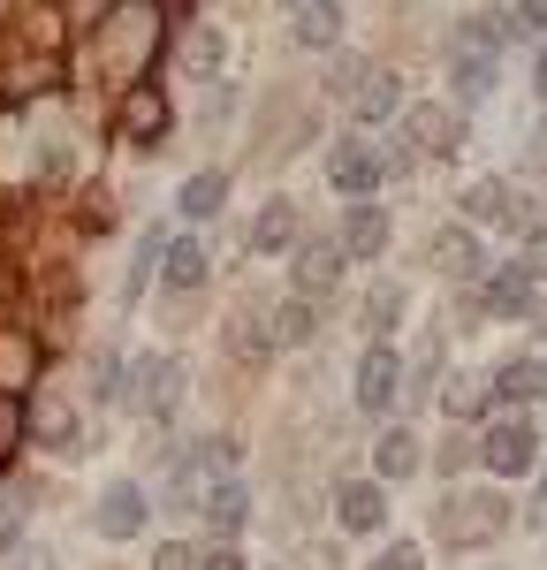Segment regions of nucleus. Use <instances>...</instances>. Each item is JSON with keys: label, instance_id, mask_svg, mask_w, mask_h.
<instances>
[{"label": "nucleus", "instance_id": "nucleus-1", "mask_svg": "<svg viewBox=\"0 0 547 570\" xmlns=\"http://www.w3.org/2000/svg\"><path fill=\"white\" fill-rule=\"evenodd\" d=\"M152 39H160V8L152 0H122L107 16V31H99V53H107V69H130V61L152 53Z\"/></svg>", "mask_w": 547, "mask_h": 570}, {"label": "nucleus", "instance_id": "nucleus-2", "mask_svg": "<svg viewBox=\"0 0 547 570\" xmlns=\"http://www.w3.org/2000/svg\"><path fill=\"white\" fill-rule=\"evenodd\" d=\"M501 518H509V502H501V494H456L449 510H441V540H456V548H471V540H495Z\"/></svg>", "mask_w": 547, "mask_h": 570}, {"label": "nucleus", "instance_id": "nucleus-3", "mask_svg": "<svg viewBox=\"0 0 547 570\" xmlns=\"http://www.w3.org/2000/svg\"><path fill=\"white\" fill-rule=\"evenodd\" d=\"M342 91H350V107H358L365 122H388L404 99H396V77L388 69H372V61H342Z\"/></svg>", "mask_w": 547, "mask_h": 570}, {"label": "nucleus", "instance_id": "nucleus-4", "mask_svg": "<svg viewBox=\"0 0 547 570\" xmlns=\"http://www.w3.org/2000/svg\"><path fill=\"white\" fill-rule=\"evenodd\" d=\"M479 456H487V472H533V426L525 419H495L487 426V441H479Z\"/></svg>", "mask_w": 547, "mask_h": 570}, {"label": "nucleus", "instance_id": "nucleus-5", "mask_svg": "<svg viewBox=\"0 0 547 570\" xmlns=\"http://www.w3.org/2000/svg\"><path fill=\"white\" fill-rule=\"evenodd\" d=\"M130 381H137V403H145L152 419H168V411H176V395H182V365H176V357H137Z\"/></svg>", "mask_w": 547, "mask_h": 570}, {"label": "nucleus", "instance_id": "nucleus-6", "mask_svg": "<svg viewBox=\"0 0 547 570\" xmlns=\"http://www.w3.org/2000/svg\"><path fill=\"white\" fill-rule=\"evenodd\" d=\"M464 214L479 220V228H525V206H517V190H509V183H471V190H464Z\"/></svg>", "mask_w": 547, "mask_h": 570}, {"label": "nucleus", "instance_id": "nucleus-7", "mask_svg": "<svg viewBox=\"0 0 547 570\" xmlns=\"http://www.w3.org/2000/svg\"><path fill=\"white\" fill-rule=\"evenodd\" d=\"M190 510H198V518L228 540V532H243V518H251V487H243V480H221V487H206Z\"/></svg>", "mask_w": 547, "mask_h": 570}, {"label": "nucleus", "instance_id": "nucleus-8", "mask_svg": "<svg viewBox=\"0 0 547 570\" xmlns=\"http://www.w3.org/2000/svg\"><path fill=\"white\" fill-rule=\"evenodd\" d=\"M396 381H404V365H396V351H380V343H372V351H365V365H358V403L365 411H396Z\"/></svg>", "mask_w": 547, "mask_h": 570}, {"label": "nucleus", "instance_id": "nucleus-9", "mask_svg": "<svg viewBox=\"0 0 547 570\" xmlns=\"http://www.w3.org/2000/svg\"><path fill=\"white\" fill-rule=\"evenodd\" d=\"M327 176H335V190H350V198H365V190L380 183V153H372V145H335Z\"/></svg>", "mask_w": 547, "mask_h": 570}, {"label": "nucleus", "instance_id": "nucleus-10", "mask_svg": "<svg viewBox=\"0 0 547 570\" xmlns=\"http://www.w3.org/2000/svg\"><path fill=\"white\" fill-rule=\"evenodd\" d=\"M335 518H342L350 532H372L380 518H388V494H380L372 480H342V494H335Z\"/></svg>", "mask_w": 547, "mask_h": 570}, {"label": "nucleus", "instance_id": "nucleus-11", "mask_svg": "<svg viewBox=\"0 0 547 570\" xmlns=\"http://www.w3.org/2000/svg\"><path fill=\"white\" fill-rule=\"evenodd\" d=\"M160 130H168V99L152 85H137L130 99H122V137H130V145H152Z\"/></svg>", "mask_w": 547, "mask_h": 570}, {"label": "nucleus", "instance_id": "nucleus-12", "mask_svg": "<svg viewBox=\"0 0 547 570\" xmlns=\"http://www.w3.org/2000/svg\"><path fill=\"white\" fill-rule=\"evenodd\" d=\"M456 137H464V122H456L449 107H410V145H418V153L441 160V153H456Z\"/></svg>", "mask_w": 547, "mask_h": 570}, {"label": "nucleus", "instance_id": "nucleus-13", "mask_svg": "<svg viewBox=\"0 0 547 570\" xmlns=\"http://www.w3.org/2000/svg\"><path fill=\"white\" fill-rule=\"evenodd\" d=\"M99 532H107V540L145 532V494H137V487H107V494H99Z\"/></svg>", "mask_w": 547, "mask_h": 570}, {"label": "nucleus", "instance_id": "nucleus-14", "mask_svg": "<svg viewBox=\"0 0 547 570\" xmlns=\"http://www.w3.org/2000/svg\"><path fill=\"white\" fill-rule=\"evenodd\" d=\"M509 39H517L509 16H464V23H456V53H487V61H501Z\"/></svg>", "mask_w": 547, "mask_h": 570}, {"label": "nucleus", "instance_id": "nucleus-15", "mask_svg": "<svg viewBox=\"0 0 547 570\" xmlns=\"http://www.w3.org/2000/svg\"><path fill=\"white\" fill-rule=\"evenodd\" d=\"M335 274H342V244H327V236L297 244V282L305 289H335Z\"/></svg>", "mask_w": 547, "mask_h": 570}, {"label": "nucleus", "instance_id": "nucleus-16", "mask_svg": "<svg viewBox=\"0 0 547 570\" xmlns=\"http://www.w3.org/2000/svg\"><path fill=\"white\" fill-rule=\"evenodd\" d=\"M243 244H251V252H289V244H297V206H267V214L251 220Z\"/></svg>", "mask_w": 547, "mask_h": 570}, {"label": "nucleus", "instance_id": "nucleus-17", "mask_svg": "<svg viewBox=\"0 0 547 570\" xmlns=\"http://www.w3.org/2000/svg\"><path fill=\"white\" fill-rule=\"evenodd\" d=\"M434 259H441V274H456V282L479 274V236H471V228H441V236H434Z\"/></svg>", "mask_w": 547, "mask_h": 570}, {"label": "nucleus", "instance_id": "nucleus-18", "mask_svg": "<svg viewBox=\"0 0 547 570\" xmlns=\"http://www.w3.org/2000/svg\"><path fill=\"white\" fill-rule=\"evenodd\" d=\"M380 244H388V214H380V206H358L350 228H342V252H350V259H372Z\"/></svg>", "mask_w": 547, "mask_h": 570}, {"label": "nucleus", "instance_id": "nucleus-19", "mask_svg": "<svg viewBox=\"0 0 547 570\" xmlns=\"http://www.w3.org/2000/svg\"><path fill=\"white\" fill-rule=\"evenodd\" d=\"M77 434H84V419H77L61 395H46V403H39V441H46V449H77Z\"/></svg>", "mask_w": 547, "mask_h": 570}, {"label": "nucleus", "instance_id": "nucleus-20", "mask_svg": "<svg viewBox=\"0 0 547 570\" xmlns=\"http://www.w3.org/2000/svg\"><path fill=\"white\" fill-rule=\"evenodd\" d=\"M487 305L495 312H533V274H517V266H495V282H487Z\"/></svg>", "mask_w": 547, "mask_h": 570}, {"label": "nucleus", "instance_id": "nucleus-21", "mask_svg": "<svg viewBox=\"0 0 547 570\" xmlns=\"http://www.w3.org/2000/svg\"><path fill=\"white\" fill-rule=\"evenodd\" d=\"M495 91V61L487 53H456V107H479Z\"/></svg>", "mask_w": 547, "mask_h": 570}, {"label": "nucleus", "instance_id": "nucleus-22", "mask_svg": "<svg viewBox=\"0 0 547 570\" xmlns=\"http://www.w3.org/2000/svg\"><path fill=\"white\" fill-rule=\"evenodd\" d=\"M335 31H342L335 0H297V39L305 46H335Z\"/></svg>", "mask_w": 547, "mask_h": 570}, {"label": "nucleus", "instance_id": "nucleus-23", "mask_svg": "<svg viewBox=\"0 0 547 570\" xmlns=\"http://www.w3.org/2000/svg\"><path fill=\"white\" fill-rule=\"evenodd\" d=\"M372 464H380V480H404V472H418V441H410L404 426H396V434H380Z\"/></svg>", "mask_w": 547, "mask_h": 570}, {"label": "nucleus", "instance_id": "nucleus-24", "mask_svg": "<svg viewBox=\"0 0 547 570\" xmlns=\"http://www.w3.org/2000/svg\"><path fill=\"white\" fill-rule=\"evenodd\" d=\"M221 198H228V176H213V168H206V176H190V183H182V214H190V220L221 214Z\"/></svg>", "mask_w": 547, "mask_h": 570}, {"label": "nucleus", "instance_id": "nucleus-25", "mask_svg": "<svg viewBox=\"0 0 547 570\" xmlns=\"http://www.w3.org/2000/svg\"><path fill=\"white\" fill-rule=\"evenodd\" d=\"M501 403H533V395H547V373L533 365V357H517V365H501Z\"/></svg>", "mask_w": 547, "mask_h": 570}, {"label": "nucleus", "instance_id": "nucleus-26", "mask_svg": "<svg viewBox=\"0 0 547 570\" xmlns=\"http://www.w3.org/2000/svg\"><path fill=\"white\" fill-rule=\"evenodd\" d=\"M168 282H176V289L206 282V252H198V244H168Z\"/></svg>", "mask_w": 547, "mask_h": 570}, {"label": "nucleus", "instance_id": "nucleus-27", "mask_svg": "<svg viewBox=\"0 0 547 570\" xmlns=\"http://www.w3.org/2000/svg\"><path fill=\"white\" fill-rule=\"evenodd\" d=\"M396 312H404V289H372V297H365V327H372V335H388V327H396Z\"/></svg>", "mask_w": 547, "mask_h": 570}, {"label": "nucleus", "instance_id": "nucleus-28", "mask_svg": "<svg viewBox=\"0 0 547 570\" xmlns=\"http://www.w3.org/2000/svg\"><path fill=\"white\" fill-rule=\"evenodd\" d=\"M312 335V305H281L274 312V343H305Z\"/></svg>", "mask_w": 547, "mask_h": 570}, {"label": "nucleus", "instance_id": "nucleus-29", "mask_svg": "<svg viewBox=\"0 0 547 570\" xmlns=\"http://www.w3.org/2000/svg\"><path fill=\"white\" fill-rule=\"evenodd\" d=\"M16 441H23V403H16V395L0 389V464L16 456Z\"/></svg>", "mask_w": 547, "mask_h": 570}, {"label": "nucleus", "instance_id": "nucleus-30", "mask_svg": "<svg viewBox=\"0 0 547 570\" xmlns=\"http://www.w3.org/2000/svg\"><path fill=\"white\" fill-rule=\"evenodd\" d=\"M517 274H533V282H547V236H533V244H525V266H517Z\"/></svg>", "mask_w": 547, "mask_h": 570}, {"label": "nucleus", "instance_id": "nucleus-31", "mask_svg": "<svg viewBox=\"0 0 547 570\" xmlns=\"http://www.w3.org/2000/svg\"><path fill=\"white\" fill-rule=\"evenodd\" d=\"M8 570H53V548L31 540V548H16V563H8Z\"/></svg>", "mask_w": 547, "mask_h": 570}, {"label": "nucleus", "instance_id": "nucleus-32", "mask_svg": "<svg viewBox=\"0 0 547 570\" xmlns=\"http://www.w3.org/2000/svg\"><path fill=\"white\" fill-rule=\"evenodd\" d=\"M372 570H426V556H418V548H388Z\"/></svg>", "mask_w": 547, "mask_h": 570}, {"label": "nucleus", "instance_id": "nucleus-33", "mask_svg": "<svg viewBox=\"0 0 547 570\" xmlns=\"http://www.w3.org/2000/svg\"><path fill=\"white\" fill-rule=\"evenodd\" d=\"M517 31H547V0H517Z\"/></svg>", "mask_w": 547, "mask_h": 570}, {"label": "nucleus", "instance_id": "nucleus-34", "mask_svg": "<svg viewBox=\"0 0 547 570\" xmlns=\"http://www.w3.org/2000/svg\"><path fill=\"white\" fill-rule=\"evenodd\" d=\"M23 525V510H16V502H8V494H0V540H8V532Z\"/></svg>", "mask_w": 547, "mask_h": 570}, {"label": "nucleus", "instance_id": "nucleus-35", "mask_svg": "<svg viewBox=\"0 0 547 570\" xmlns=\"http://www.w3.org/2000/svg\"><path fill=\"white\" fill-rule=\"evenodd\" d=\"M160 570H190V556L182 548H160Z\"/></svg>", "mask_w": 547, "mask_h": 570}, {"label": "nucleus", "instance_id": "nucleus-36", "mask_svg": "<svg viewBox=\"0 0 547 570\" xmlns=\"http://www.w3.org/2000/svg\"><path fill=\"white\" fill-rule=\"evenodd\" d=\"M206 570H243V556H236V548H221V556H213Z\"/></svg>", "mask_w": 547, "mask_h": 570}, {"label": "nucleus", "instance_id": "nucleus-37", "mask_svg": "<svg viewBox=\"0 0 547 570\" xmlns=\"http://www.w3.org/2000/svg\"><path fill=\"white\" fill-rule=\"evenodd\" d=\"M540 77H547V46H540Z\"/></svg>", "mask_w": 547, "mask_h": 570}, {"label": "nucleus", "instance_id": "nucleus-38", "mask_svg": "<svg viewBox=\"0 0 547 570\" xmlns=\"http://www.w3.org/2000/svg\"><path fill=\"white\" fill-rule=\"evenodd\" d=\"M540 480H547V472H540Z\"/></svg>", "mask_w": 547, "mask_h": 570}]
</instances>
